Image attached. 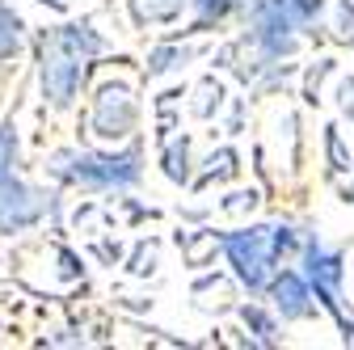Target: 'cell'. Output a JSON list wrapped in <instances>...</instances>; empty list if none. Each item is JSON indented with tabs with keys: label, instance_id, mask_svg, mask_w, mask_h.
<instances>
[{
	"label": "cell",
	"instance_id": "6da1fadb",
	"mask_svg": "<svg viewBox=\"0 0 354 350\" xmlns=\"http://www.w3.org/2000/svg\"><path fill=\"white\" fill-rule=\"evenodd\" d=\"M136 118H140V106H136V93L118 80H106L102 89L93 93V106H88V131L97 140L114 144V140H127L136 131Z\"/></svg>",
	"mask_w": 354,
	"mask_h": 350
},
{
	"label": "cell",
	"instance_id": "7a4b0ae2",
	"mask_svg": "<svg viewBox=\"0 0 354 350\" xmlns=\"http://www.w3.org/2000/svg\"><path fill=\"white\" fill-rule=\"evenodd\" d=\"M224 249H228V261L236 266L241 283L257 291V287L266 283V275H270V261H274L270 232H266V228H245V232H232V237L224 241Z\"/></svg>",
	"mask_w": 354,
	"mask_h": 350
},
{
	"label": "cell",
	"instance_id": "3957f363",
	"mask_svg": "<svg viewBox=\"0 0 354 350\" xmlns=\"http://www.w3.org/2000/svg\"><path fill=\"white\" fill-rule=\"evenodd\" d=\"M308 279H313L317 295L337 313V283H342V257L337 253H325L321 245L308 249Z\"/></svg>",
	"mask_w": 354,
	"mask_h": 350
},
{
	"label": "cell",
	"instance_id": "277c9868",
	"mask_svg": "<svg viewBox=\"0 0 354 350\" xmlns=\"http://www.w3.org/2000/svg\"><path fill=\"white\" fill-rule=\"evenodd\" d=\"M274 295H279V313H283L287 321H304V317H313V313H317V304L308 300L304 279H295V275L274 279Z\"/></svg>",
	"mask_w": 354,
	"mask_h": 350
},
{
	"label": "cell",
	"instance_id": "5b68a950",
	"mask_svg": "<svg viewBox=\"0 0 354 350\" xmlns=\"http://www.w3.org/2000/svg\"><path fill=\"white\" fill-rule=\"evenodd\" d=\"M190 0H131V13L136 21H173L186 13Z\"/></svg>",
	"mask_w": 354,
	"mask_h": 350
},
{
	"label": "cell",
	"instance_id": "8992f818",
	"mask_svg": "<svg viewBox=\"0 0 354 350\" xmlns=\"http://www.w3.org/2000/svg\"><path fill=\"white\" fill-rule=\"evenodd\" d=\"M21 51V21L0 5V64H9Z\"/></svg>",
	"mask_w": 354,
	"mask_h": 350
},
{
	"label": "cell",
	"instance_id": "52a82bcc",
	"mask_svg": "<svg viewBox=\"0 0 354 350\" xmlns=\"http://www.w3.org/2000/svg\"><path fill=\"white\" fill-rule=\"evenodd\" d=\"M342 110H346V118L354 122V76L342 80Z\"/></svg>",
	"mask_w": 354,
	"mask_h": 350
}]
</instances>
